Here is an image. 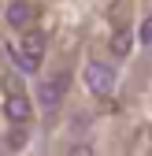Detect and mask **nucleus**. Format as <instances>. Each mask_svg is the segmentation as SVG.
I'll list each match as a JSON object with an SVG mask.
<instances>
[{"mask_svg": "<svg viewBox=\"0 0 152 156\" xmlns=\"http://www.w3.org/2000/svg\"><path fill=\"white\" fill-rule=\"evenodd\" d=\"M41 56H45V34L41 30H30L22 37V45L11 48V60L22 67V71H37V67H41Z\"/></svg>", "mask_w": 152, "mask_h": 156, "instance_id": "nucleus-1", "label": "nucleus"}, {"mask_svg": "<svg viewBox=\"0 0 152 156\" xmlns=\"http://www.w3.org/2000/svg\"><path fill=\"white\" fill-rule=\"evenodd\" d=\"M82 78H85V86L97 97H111V93H115V71H111L108 63H100V60H89Z\"/></svg>", "mask_w": 152, "mask_h": 156, "instance_id": "nucleus-2", "label": "nucleus"}, {"mask_svg": "<svg viewBox=\"0 0 152 156\" xmlns=\"http://www.w3.org/2000/svg\"><path fill=\"white\" fill-rule=\"evenodd\" d=\"M67 78L71 74H56V78H45L41 86H37V104L45 112H56L63 104V93H67Z\"/></svg>", "mask_w": 152, "mask_h": 156, "instance_id": "nucleus-3", "label": "nucleus"}, {"mask_svg": "<svg viewBox=\"0 0 152 156\" xmlns=\"http://www.w3.org/2000/svg\"><path fill=\"white\" fill-rule=\"evenodd\" d=\"M4 19H8V26L22 30L30 19H33V8L26 4V0H11V4H8V11H4Z\"/></svg>", "mask_w": 152, "mask_h": 156, "instance_id": "nucleus-4", "label": "nucleus"}, {"mask_svg": "<svg viewBox=\"0 0 152 156\" xmlns=\"http://www.w3.org/2000/svg\"><path fill=\"white\" fill-rule=\"evenodd\" d=\"M4 112H8L11 123H26V119H30V101H26L22 93H11L8 104H4Z\"/></svg>", "mask_w": 152, "mask_h": 156, "instance_id": "nucleus-5", "label": "nucleus"}, {"mask_svg": "<svg viewBox=\"0 0 152 156\" xmlns=\"http://www.w3.org/2000/svg\"><path fill=\"white\" fill-rule=\"evenodd\" d=\"M130 48H134V30H119L115 37H111V52H115L119 60L130 56Z\"/></svg>", "mask_w": 152, "mask_h": 156, "instance_id": "nucleus-6", "label": "nucleus"}, {"mask_svg": "<svg viewBox=\"0 0 152 156\" xmlns=\"http://www.w3.org/2000/svg\"><path fill=\"white\" fill-rule=\"evenodd\" d=\"M137 41H141L145 48H152V19H145V23H141V30H137Z\"/></svg>", "mask_w": 152, "mask_h": 156, "instance_id": "nucleus-7", "label": "nucleus"}, {"mask_svg": "<svg viewBox=\"0 0 152 156\" xmlns=\"http://www.w3.org/2000/svg\"><path fill=\"white\" fill-rule=\"evenodd\" d=\"M67 156H93V149H89L85 141H74V145L67 149Z\"/></svg>", "mask_w": 152, "mask_h": 156, "instance_id": "nucleus-8", "label": "nucleus"}]
</instances>
